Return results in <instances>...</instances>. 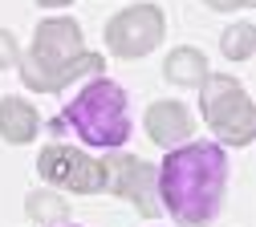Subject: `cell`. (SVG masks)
<instances>
[{"instance_id":"30bf717a","label":"cell","mask_w":256,"mask_h":227,"mask_svg":"<svg viewBox=\"0 0 256 227\" xmlns=\"http://www.w3.org/2000/svg\"><path fill=\"white\" fill-rule=\"evenodd\" d=\"M208 73H212V69H208V57H204L200 49H191V45L171 49L167 61H163V77H167L171 85H200Z\"/></svg>"},{"instance_id":"277c9868","label":"cell","mask_w":256,"mask_h":227,"mask_svg":"<svg viewBox=\"0 0 256 227\" xmlns=\"http://www.w3.org/2000/svg\"><path fill=\"white\" fill-rule=\"evenodd\" d=\"M200 110L212 126V134L224 146H252L256 138V106L248 89H240L228 73H208L200 81Z\"/></svg>"},{"instance_id":"3957f363","label":"cell","mask_w":256,"mask_h":227,"mask_svg":"<svg viewBox=\"0 0 256 227\" xmlns=\"http://www.w3.org/2000/svg\"><path fill=\"white\" fill-rule=\"evenodd\" d=\"M66 122L78 130V138L86 146H102V150L126 146V138H130V102H126V89L114 85L110 77H94L66 106Z\"/></svg>"},{"instance_id":"2e32d148","label":"cell","mask_w":256,"mask_h":227,"mask_svg":"<svg viewBox=\"0 0 256 227\" xmlns=\"http://www.w3.org/2000/svg\"><path fill=\"white\" fill-rule=\"evenodd\" d=\"M74 227H78V223H74Z\"/></svg>"},{"instance_id":"7c38bea8","label":"cell","mask_w":256,"mask_h":227,"mask_svg":"<svg viewBox=\"0 0 256 227\" xmlns=\"http://www.w3.org/2000/svg\"><path fill=\"white\" fill-rule=\"evenodd\" d=\"M24 211H28V219H37V223H66L70 203L61 199L57 191H28L24 195Z\"/></svg>"},{"instance_id":"9c48e42d","label":"cell","mask_w":256,"mask_h":227,"mask_svg":"<svg viewBox=\"0 0 256 227\" xmlns=\"http://www.w3.org/2000/svg\"><path fill=\"white\" fill-rule=\"evenodd\" d=\"M41 134V114L24 102V97H0V138L12 142V146H24Z\"/></svg>"},{"instance_id":"5b68a950","label":"cell","mask_w":256,"mask_h":227,"mask_svg":"<svg viewBox=\"0 0 256 227\" xmlns=\"http://www.w3.org/2000/svg\"><path fill=\"white\" fill-rule=\"evenodd\" d=\"M37 175H41L49 187L74 191V195H98V191H106L102 158H94V154H86V150H78V146H66V142L41 146V154H37Z\"/></svg>"},{"instance_id":"6da1fadb","label":"cell","mask_w":256,"mask_h":227,"mask_svg":"<svg viewBox=\"0 0 256 227\" xmlns=\"http://www.w3.org/2000/svg\"><path fill=\"white\" fill-rule=\"evenodd\" d=\"M228 191V154L216 142L171 146L158 167V203L183 227H208Z\"/></svg>"},{"instance_id":"52a82bcc","label":"cell","mask_w":256,"mask_h":227,"mask_svg":"<svg viewBox=\"0 0 256 227\" xmlns=\"http://www.w3.org/2000/svg\"><path fill=\"white\" fill-rule=\"evenodd\" d=\"M102 175H106V191L118 195V199L134 203L146 219L163 215L158 207V171L150 162H142L138 154H126V150H106L102 158Z\"/></svg>"},{"instance_id":"7a4b0ae2","label":"cell","mask_w":256,"mask_h":227,"mask_svg":"<svg viewBox=\"0 0 256 227\" xmlns=\"http://www.w3.org/2000/svg\"><path fill=\"white\" fill-rule=\"evenodd\" d=\"M16 65H20V81L33 93H61L70 81L98 77L106 69V57L86 49V32L78 20L45 16L33 32V45L16 57Z\"/></svg>"},{"instance_id":"8fae6325","label":"cell","mask_w":256,"mask_h":227,"mask_svg":"<svg viewBox=\"0 0 256 227\" xmlns=\"http://www.w3.org/2000/svg\"><path fill=\"white\" fill-rule=\"evenodd\" d=\"M220 53L228 61H252L256 57V24L252 20H240V24H228L220 37Z\"/></svg>"},{"instance_id":"8992f818","label":"cell","mask_w":256,"mask_h":227,"mask_svg":"<svg viewBox=\"0 0 256 227\" xmlns=\"http://www.w3.org/2000/svg\"><path fill=\"white\" fill-rule=\"evenodd\" d=\"M163 32H167V16L158 4H130L106 24V49L118 61H138L163 45Z\"/></svg>"},{"instance_id":"9a60e30c","label":"cell","mask_w":256,"mask_h":227,"mask_svg":"<svg viewBox=\"0 0 256 227\" xmlns=\"http://www.w3.org/2000/svg\"><path fill=\"white\" fill-rule=\"evenodd\" d=\"M41 8H66V4H74V0H37Z\"/></svg>"},{"instance_id":"4fadbf2b","label":"cell","mask_w":256,"mask_h":227,"mask_svg":"<svg viewBox=\"0 0 256 227\" xmlns=\"http://www.w3.org/2000/svg\"><path fill=\"white\" fill-rule=\"evenodd\" d=\"M20 57V45H16V37L8 28H0V69H8V65Z\"/></svg>"},{"instance_id":"ba28073f","label":"cell","mask_w":256,"mask_h":227,"mask_svg":"<svg viewBox=\"0 0 256 227\" xmlns=\"http://www.w3.org/2000/svg\"><path fill=\"white\" fill-rule=\"evenodd\" d=\"M146 134L154 146H179L187 142L191 134H196V114H191L183 102H171V97H163V102H150L146 110Z\"/></svg>"},{"instance_id":"5bb4252c","label":"cell","mask_w":256,"mask_h":227,"mask_svg":"<svg viewBox=\"0 0 256 227\" xmlns=\"http://www.w3.org/2000/svg\"><path fill=\"white\" fill-rule=\"evenodd\" d=\"M208 8H216V12H236V8H252L256 0H204Z\"/></svg>"}]
</instances>
